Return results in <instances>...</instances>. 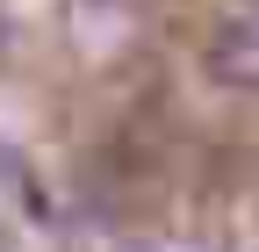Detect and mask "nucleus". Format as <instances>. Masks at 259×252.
Returning a JSON list of instances; mask_svg holds the SVG:
<instances>
[{"label":"nucleus","mask_w":259,"mask_h":252,"mask_svg":"<svg viewBox=\"0 0 259 252\" xmlns=\"http://www.w3.org/2000/svg\"><path fill=\"white\" fill-rule=\"evenodd\" d=\"M0 44H8V15H0Z\"/></svg>","instance_id":"7ed1b4c3"},{"label":"nucleus","mask_w":259,"mask_h":252,"mask_svg":"<svg viewBox=\"0 0 259 252\" xmlns=\"http://www.w3.org/2000/svg\"><path fill=\"white\" fill-rule=\"evenodd\" d=\"M216 72H223V79H259V0H245V8L223 22V36H216Z\"/></svg>","instance_id":"f257e3e1"},{"label":"nucleus","mask_w":259,"mask_h":252,"mask_svg":"<svg viewBox=\"0 0 259 252\" xmlns=\"http://www.w3.org/2000/svg\"><path fill=\"white\" fill-rule=\"evenodd\" d=\"M130 252H202V245H180V238H158V245H130Z\"/></svg>","instance_id":"f03ea898"}]
</instances>
